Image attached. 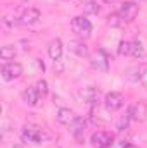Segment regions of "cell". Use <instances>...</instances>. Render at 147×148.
Listing matches in <instances>:
<instances>
[{
  "label": "cell",
  "instance_id": "cell-25",
  "mask_svg": "<svg viewBox=\"0 0 147 148\" xmlns=\"http://www.w3.org/2000/svg\"><path fill=\"white\" fill-rule=\"evenodd\" d=\"M102 2H106V3H111V2H114V0H102Z\"/></svg>",
  "mask_w": 147,
  "mask_h": 148
},
{
  "label": "cell",
  "instance_id": "cell-15",
  "mask_svg": "<svg viewBox=\"0 0 147 148\" xmlns=\"http://www.w3.org/2000/svg\"><path fill=\"white\" fill-rule=\"evenodd\" d=\"M62 50H64L62 48V41L59 38H55V40H52L49 43V57L52 60H59L62 57Z\"/></svg>",
  "mask_w": 147,
  "mask_h": 148
},
{
  "label": "cell",
  "instance_id": "cell-26",
  "mask_svg": "<svg viewBox=\"0 0 147 148\" xmlns=\"http://www.w3.org/2000/svg\"><path fill=\"white\" fill-rule=\"evenodd\" d=\"M12 148H23V147H21V145H14Z\"/></svg>",
  "mask_w": 147,
  "mask_h": 148
},
{
  "label": "cell",
  "instance_id": "cell-1",
  "mask_svg": "<svg viewBox=\"0 0 147 148\" xmlns=\"http://www.w3.org/2000/svg\"><path fill=\"white\" fill-rule=\"evenodd\" d=\"M21 138L28 143H33V145H42V143H47L50 140V134L42 129L40 126L35 124H24L23 129H21Z\"/></svg>",
  "mask_w": 147,
  "mask_h": 148
},
{
  "label": "cell",
  "instance_id": "cell-24",
  "mask_svg": "<svg viewBox=\"0 0 147 148\" xmlns=\"http://www.w3.org/2000/svg\"><path fill=\"white\" fill-rule=\"evenodd\" d=\"M123 148H137V147H135V145H130V143H128V145H125Z\"/></svg>",
  "mask_w": 147,
  "mask_h": 148
},
{
  "label": "cell",
  "instance_id": "cell-27",
  "mask_svg": "<svg viewBox=\"0 0 147 148\" xmlns=\"http://www.w3.org/2000/svg\"><path fill=\"white\" fill-rule=\"evenodd\" d=\"M142 2H147V0H142Z\"/></svg>",
  "mask_w": 147,
  "mask_h": 148
},
{
  "label": "cell",
  "instance_id": "cell-23",
  "mask_svg": "<svg viewBox=\"0 0 147 148\" xmlns=\"http://www.w3.org/2000/svg\"><path fill=\"white\" fill-rule=\"evenodd\" d=\"M140 83L144 84V88L147 90V64L140 69Z\"/></svg>",
  "mask_w": 147,
  "mask_h": 148
},
{
  "label": "cell",
  "instance_id": "cell-9",
  "mask_svg": "<svg viewBox=\"0 0 147 148\" xmlns=\"http://www.w3.org/2000/svg\"><path fill=\"white\" fill-rule=\"evenodd\" d=\"M21 74H23V66L19 62H7L2 66V77L5 81H14L21 77Z\"/></svg>",
  "mask_w": 147,
  "mask_h": 148
},
{
  "label": "cell",
  "instance_id": "cell-6",
  "mask_svg": "<svg viewBox=\"0 0 147 148\" xmlns=\"http://www.w3.org/2000/svg\"><path fill=\"white\" fill-rule=\"evenodd\" d=\"M19 23L24 24V26H31V24H37L38 21L42 19V14L40 10L35 7H23L19 10V16H17Z\"/></svg>",
  "mask_w": 147,
  "mask_h": 148
},
{
  "label": "cell",
  "instance_id": "cell-14",
  "mask_svg": "<svg viewBox=\"0 0 147 148\" xmlns=\"http://www.w3.org/2000/svg\"><path fill=\"white\" fill-rule=\"evenodd\" d=\"M23 100H24L26 105L35 107V105L38 103V100H40V95H38L37 86H28V88L23 91Z\"/></svg>",
  "mask_w": 147,
  "mask_h": 148
},
{
  "label": "cell",
  "instance_id": "cell-16",
  "mask_svg": "<svg viewBox=\"0 0 147 148\" xmlns=\"http://www.w3.org/2000/svg\"><path fill=\"white\" fill-rule=\"evenodd\" d=\"M69 50H71V52H74L76 55H80V57H85V55H88V47L85 45V41H83L81 38L69 41Z\"/></svg>",
  "mask_w": 147,
  "mask_h": 148
},
{
  "label": "cell",
  "instance_id": "cell-12",
  "mask_svg": "<svg viewBox=\"0 0 147 148\" xmlns=\"http://www.w3.org/2000/svg\"><path fill=\"white\" fill-rule=\"evenodd\" d=\"M78 97L87 103H97L99 97H101V91L97 88H94V86H85V88H80Z\"/></svg>",
  "mask_w": 147,
  "mask_h": 148
},
{
  "label": "cell",
  "instance_id": "cell-17",
  "mask_svg": "<svg viewBox=\"0 0 147 148\" xmlns=\"http://www.w3.org/2000/svg\"><path fill=\"white\" fill-rule=\"evenodd\" d=\"M16 48L12 47V45H5V47H2L0 48V59L2 60H12L14 57H16Z\"/></svg>",
  "mask_w": 147,
  "mask_h": 148
},
{
  "label": "cell",
  "instance_id": "cell-11",
  "mask_svg": "<svg viewBox=\"0 0 147 148\" xmlns=\"http://www.w3.org/2000/svg\"><path fill=\"white\" fill-rule=\"evenodd\" d=\"M69 127H71V136L74 138V141H76L78 145H81V143H83V140H85V127H87L85 119L78 117L73 124L69 126Z\"/></svg>",
  "mask_w": 147,
  "mask_h": 148
},
{
  "label": "cell",
  "instance_id": "cell-7",
  "mask_svg": "<svg viewBox=\"0 0 147 148\" xmlns=\"http://www.w3.org/2000/svg\"><path fill=\"white\" fill-rule=\"evenodd\" d=\"M90 143L94 148H109L114 143V136L107 131H95L90 136Z\"/></svg>",
  "mask_w": 147,
  "mask_h": 148
},
{
  "label": "cell",
  "instance_id": "cell-20",
  "mask_svg": "<svg viewBox=\"0 0 147 148\" xmlns=\"http://www.w3.org/2000/svg\"><path fill=\"white\" fill-rule=\"evenodd\" d=\"M107 24H109L111 28H118V26H121V24H123V21H121V17L118 16V12L109 14V17H107Z\"/></svg>",
  "mask_w": 147,
  "mask_h": 148
},
{
  "label": "cell",
  "instance_id": "cell-18",
  "mask_svg": "<svg viewBox=\"0 0 147 148\" xmlns=\"http://www.w3.org/2000/svg\"><path fill=\"white\" fill-rule=\"evenodd\" d=\"M17 24H21L17 17H9V16H5V17L2 19V29H3V31H10V29H14V26H17Z\"/></svg>",
  "mask_w": 147,
  "mask_h": 148
},
{
  "label": "cell",
  "instance_id": "cell-2",
  "mask_svg": "<svg viewBox=\"0 0 147 148\" xmlns=\"http://www.w3.org/2000/svg\"><path fill=\"white\" fill-rule=\"evenodd\" d=\"M118 52L123 57H135V59H140L144 55V48L137 40H123L118 47Z\"/></svg>",
  "mask_w": 147,
  "mask_h": 148
},
{
  "label": "cell",
  "instance_id": "cell-5",
  "mask_svg": "<svg viewBox=\"0 0 147 148\" xmlns=\"http://www.w3.org/2000/svg\"><path fill=\"white\" fill-rule=\"evenodd\" d=\"M139 10H140V5H139L137 2H132V0H130V2H123L121 7H119L116 12H118V16L121 17L123 23H132V21L137 17Z\"/></svg>",
  "mask_w": 147,
  "mask_h": 148
},
{
  "label": "cell",
  "instance_id": "cell-13",
  "mask_svg": "<svg viewBox=\"0 0 147 148\" xmlns=\"http://www.w3.org/2000/svg\"><path fill=\"white\" fill-rule=\"evenodd\" d=\"M55 119H57V122L62 124V126H71L78 117L74 115V112L71 110V109H59L57 114H55Z\"/></svg>",
  "mask_w": 147,
  "mask_h": 148
},
{
  "label": "cell",
  "instance_id": "cell-4",
  "mask_svg": "<svg viewBox=\"0 0 147 148\" xmlns=\"http://www.w3.org/2000/svg\"><path fill=\"white\" fill-rule=\"evenodd\" d=\"M126 114H128L130 119L135 121V122H146L147 121V102H144V100L132 102V103L128 105Z\"/></svg>",
  "mask_w": 147,
  "mask_h": 148
},
{
  "label": "cell",
  "instance_id": "cell-21",
  "mask_svg": "<svg viewBox=\"0 0 147 148\" xmlns=\"http://www.w3.org/2000/svg\"><path fill=\"white\" fill-rule=\"evenodd\" d=\"M37 90H38L40 98H45V97H47V93H49V86H47V81H45V79H40V81L37 83Z\"/></svg>",
  "mask_w": 147,
  "mask_h": 148
},
{
  "label": "cell",
  "instance_id": "cell-22",
  "mask_svg": "<svg viewBox=\"0 0 147 148\" xmlns=\"http://www.w3.org/2000/svg\"><path fill=\"white\" fill-rule=\"evenodd\" d=\"M130 121H132V119H130V115H128V114L121 115V119H119V121H118V124H116V129H118V131H125V129L128 127Z\"/></svg>",
  "mask_w": 147,
  "mask_h": 148
},
{
  "label": "cell",
  "instance_id": "cell-3",
  "mask_svg": "<svg viewBox=\"0 0 147 148\" xmlns=\"http://www.w3.org/2000/svg\"><path fill=\"white\" fill-rule=\"evenodd\" d=\"M71 29L78 38L85 40V38H88L92 35V23L83 16H76L71 21Z\"/></svg>",
  "mask_w": 147,
  "mask_h": 148
},
{
  "label": "cell",
  "instance_id": "cell-19",
  "mask_svg": "<svg viewBox=\"0 0 147 148\" xmlns=\"http://www.w3.org/2000/svg\"><path fill=\"white\" fill-rule=\"evenodd\" d=\"M99 10H101V7L94 0H88V2L83 3V12L85 14H99Z\"/></svg>",
  "mask_w": 147,
  "mask_h": 148
},
{
  "label": "cell",
  "instance_id": "cell-8",
  "mask_svg": "<svg viewBox=\"0 0 147 148\" xmlns=\"http://www.w3.org/2000/svg\"><path fill=\"white\" fill-rule=\"evenodd\" d=\"M104 105H106L107 112L119 110V109L125 105V97H123L119 91H111V93L106 95V98H104Z\"/></svg>",
  "mask_w": 147,
  "mask_h": 148
},
{
  "label": "cell",
  "instance_id": "cell-10",
  "mask_svg": "<svg viewBox=\"0 0 147 148\" xmlns=\"http://www.w3.org/2000/svg\"><path fill=\"white\" fill-rule=\"evenodd\" d=\"M90 60H92V66H94L95 69H99V71H107V69H109V60L111 59L102 48L95 50V52L92 53Z\"/></svg>",
  "mask_w": 147,
  "mask_h": 148
}]
</instances>
